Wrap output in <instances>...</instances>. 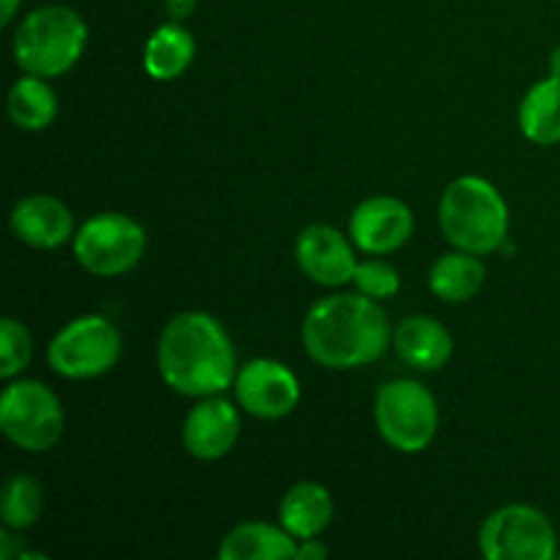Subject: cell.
I'll return each instance as SVG.
<instances>
[{"mask_svg":"<svg viewBox=\"0 0 560 560\" xmlns=\"http://www.w3.org/2000/svg\"><path fill=\"white\" fill-rule=\"evenodd\" d=\"M479 547L490 560H552L558 558V536L545 512L512 503L485 520Z\"/></svg>","mask_w":560,"mask_h":560,"instance_id":"9c48e42d","label":"cell"},{"mask_svg":"<svg viewBox=\"0 0 560 560\" xmlns=\"http://www.w3.org/2000/svg\"><path fill=\"white\" fill-rule=\"evenodd\" d=\"M295 262L312 282L323 288H342L353 282L355 255L345 233L331 224H310L295 241Z\"/></svg>","mask_w":560,"mask_h":560,"instance_id":"8fae6325","label":"cell"},{"mask_svg":"<svg viewBox=\"0 0 560 560\" xmlns=\"http://www.w3.org/2000/svg\"><path fill=\"white\" fill-rule=\"evenodd\" d=\"M413 233V211L397 197H370L350 217V241L366 255H388Z\"/></svg>","mask_w":560,"mask_h":560,"instance_id":"7c38bea8","label":"cell"},{"mask_svg":"<svg viewBox=\"0 0 560 560\" xmlns=\"http://www.w3.org/2000/svg\"><path fill=\"white\" fill-rule=\"evenodd\" d=\"M520 131L536 145L560 142V77H547L525 93L520 104Z\"/></svg>","mask_w":560,"mask_h":560,"instance_id":"d6986e66","label":"cell"},{"mask_svg":"<svg viewBox=\"0 0 560 560\" xmlns=\"http://www.w3.org/2000/svg\"><path fill=\"white\" fill-rule=\"evenodd\" d=\"M353 284L359 293L370 295V299H392L399 290V273L397 268L388 266L383 260H364L355 266Z\"/></svg>","mask_w":560,"mask_h":560,"instance_id":"cb8c5ba5","label":"cell"},{"mask_svg":"<svg viewBox=\"0 0 560 560\" xmlns=\"http://www.w3.org/2000/svg\"><path fill=\"white\" fill-rule=\"evenodd\" d=\"M394 350L405 364L419 372H435L448 364L454 353L452 334L435 317H405L394 331Z\"/></svg>","mask_w":560,"mask_h":560,"instance_id":"9a60e30c","label":"cell"},{"mask_svg":"<svg viewBox=\"0 0 560 560\" xmlns=\"http://www.w3.org/2000/svg\"><path fill=\"white\" fill-rule=\"evenodd\" d=\"M74 255L93 277H120L145 255V230L126 213H96L77 230Z\"/></svg>","mask_w":560,"mask_h":560,"instance_id":"ba28073f","label":"cell"},{"mask_svg":"<svg viewBox=\"0 0 560 560\" xmlns=\"http://www.w3.org/2000/svg\"><path fill=\"white\" fill-rule=\"evenodd\" d=\"M88 25L69 5H42L20 22L14 33V60L25 74L49 80L60 77L82 58Z\"/></svg>","mask_w":560,"mask_h":560,"instance_id":"277c9868","label":"cell"},{"mask_svg":"<svg viewBox=\"0 0 560 560\" xmlns=\"http://www.w3.org/2000/svg\"><path fill=\"white\" fill-rule=\"evenodd\" d=\"M16 9H20V0H3V14H0V25H9L14 20Z\"/></svg>","mask_w":560,"mask_h":560,"instance_id":"4316f807","label":"cell"},{"mask_svg":"<svg viewBox=\"0 0 560 560\" xmlns=\"http://www.w3.org/2000/svg\"><path fill=\"white\" fill-rule=\"evenodd\" d=\"M375 424L388 446L416 454L435 441L441 416L430 388L416 381H392L377 392Z\"/></svg>","mask_w":560,"mask_h":560,"instance_id":"8992f818","label":"cell"},{"mask_svg":"<svg viewBox=\"0 0 560 560\" xmlns=\"http://www.w3.org/2000/svg\"><path fill=\"white\" fill-rule=\"evenodd\" d=\"M197 0H164V9H167V14L173 16L175 22L178 20H186V16L195 11Z\"/></svg>","mask_w":560,"mask_h":560,"instance_id":"484cf974","label":"cell"},{"mask_svg":"<svg viewBox=\"0 0 560 560\" xmlns=\"http://www.w3.org/2000/svg\"><path fill=\"white\" fill-rule=\"evenodd\" d=\"M558 558H560V552H558Z\"/></svg>","mask_w":560,"mask_h":560,"instance_id":"f1b7e54d","label":"cell"},{"mask_svg":"<svg viewBox=\"0 0 560 560\" xmlns=\"http://www.w3.org/2000/svg\"><path fill=\"white\" fill-rule=\"evenodd\" d=\"M334 501L331 492L317 481H301L279 503V523L295 539H317L331 525Z\"/></svg>","mask_w":560,"mask_h":560,"instance_id":"2e32d148","label":"cell"},{"mask_svg":"<svg viewBox=\"0 0 560 560\" xmlns=\"http://www.w3.org/2000/svg\"><path fill=\"white\" fill-rule=\"evenodd\" d=\"M446 241L470 255L501 249L509 235V206L501 191L479 175L452 180L438 208Z\"/></svg>","mask_w":560,"mask_h":560,"instance_id":"3957f363","label":"cell"},{"mask_svg":"<svg viewBox=\"0 0 560 560\" xmlns=\"http://www.w3.org/2000/svg\"><path fill=\"white\" fill-rule=\"evenodd\" d=\"M550 69L552 77H560V47L552 49V58H550Z\"/></svg>","mask_w":560,"mask_h":560,"instance_id":"83f0119b","label":"cell"},{"mask_svg":"<svg viewBox=\"0 0 560 560\" xmlns=\"http://www.w3.org/2000/svg\"><path fill=\"white\" fill-rule=\"evenodd\" d=\"M31 331H27L20 320H14V317H5V320L0 323V377L14 381V377L31 364Z\"/></svg>","mask_w":560,"mask_h":560,"instance_id":"603a6c76","label":"cell"},{"mask_svg":"<svg viewBox=\"0 0 560 560\" xmlns=\"http://www.w3.org/2000/svg\"><path fill=\"white\" fill-rule=\"evenodd\" d=\"M156 359L164 383L184 397L222 394L238 375L228 331L206 312L175 315L159 337Z\"/></svg>","mask_w":560,"mask_h":560,"instance_id":"7a4b0ae2","label":"cell"},{"mask_svg":"<svg viewBox=\"0 0 560 560\" xmlns=\"http://www.w3.org/2000/svg\"><path fill=\"white\" fill-rule=\"evenodd\" d=\"M11 230L33 249H58L74 233V219L58 197L31 195L22 197L11 211Z\"/></svg>","mask_w":560,"mask_h":560,"instance_id":"5bb4252c","label":"cell"},{"mask_svg":"<svg viewBox=\"0 0 560 560\" xmlns=\"http://www.w3.org/2000/svg\"><path fill=\"white\" fill-rule=\"evenodd\" d=\"M66 427L58 394L38 381H14L0 397V430L22 452H49Z\"/></svg>","mask_w":560,"mask_h":560,"instance_id":"5b68a950","label":"cell"},{"mask_svg":"<svg viewBox=\"0 0 560 560\" xmlns=\"http://www.w3.org/2000/svg\"><path fill=\"white\" fill-rule=\"evenodd\" d=\"M235 399L255 419L277 421L293 413L301 399L299 377L273 359H252L235 375Z\"/></svg>","mask_w":560,"mask_h":560,"instance_id":"30bf717a","label":"cell"},{"mask_svg":"<svg viewBox=\"0 0 560 560\" xmlns=\"http://www.w3.org/2000/svg\"><path fill=\"white\" fill-rule=\"evenodd\" d=\"M299 539L268 523H244L224 536L219 547L222 560H288L295 558Z\"/></svg>","mask_w":560,"mask_h":560,"instance_id":"e0dca14e","label":"cell"},{"mask_svg":"<svg viewBox=\"0 0 560 560\" xmlns=\"http://www.w3.org/2000/svg\"><path fill=\"white\" fill-rule=\"evenodd\" d=\"M238 435V408H233V402L222 399L219 394L202 397V402H197L184 421L186 452L202 463H213V459H222L224 454L233 452Z\"/></svg>","mask_w":560,"mask_h":560,"instance_id":"4fadbf2b","label":"cell"},{"mask_svg":"<svg viewBox=\"0 0 560 560\" xmlns=\"http://www.w3.org/2000/svg\"><path fill=\"white\" fill-rule=\"evenodd\" d=\"M47 359L49 366L69 381L98 377L118 364L120 334L107 317L82 315L55 334Z\"/></svg>","mask_w":560,"mask_h":560,"instance_id":"52a82bcc","label":"cell"},{"mask_svg":"<svg viewBox=\"0 0 560 560\" xmlns=\"http://www.w3.org/2000/svg\"><path fill=\"white\" fill-rule=\"evenodd\" d=\"M191 60H195V36L175 20L156 27L142 52V66L159 82L180 77L189 69Z\"/></svg>","mask_w":560,"mask_h":560,"instance_id":"ac0fdd59","label":"cell"},{"mask_svg":"<svg viewBox=\"0 0 560 560\" xmlns=\"http://www.w3.org/2000/svg\"><path fill=\"white\" fill-rule=\"evenodd\" d=\"M485 262L470 252H448L430 268V290L443 301H470L485 284Z\"/></svg>","mask_w":560,"mask_h":560,"instance_id":"ffe728a7","label":"cell"},{"mask_svg":"<svg viewBox=\"0 0 560 560\" xmlns=\"http://www.w3.org/2000/svg\"><path fill=\"white\" fill-rule=\"evenodd\" d=\"M392 337L386 312L364 293L320 299L306 312L301 328L304 350L326 370H359L372 364L386 353Z\"/></svg>","mask_w":560,"mask_h":560,"instance_id":"6da1fadb","label":"cell"},{"mask_svg":"<svg viewBox=\"0 0 560 560\" xmlns=\"http://www.w3.org/2000/svg\"><path fill=\"white\" fill-rule=\"evenodd\" d=\"M9 118L22 131H42L58 115V96L52 88L44 82V77L25 74L16 80L9 91Z\"/></svg>","mask_w":560,"mask_h":560,"instance_id":"44dd1931","label":"cell"},{"mask_svg":"<svg viewBox=\"0 0 560 560\" xmlns=\"http://www.w3.org/2000/svg\"><path fill=\"white\" fill-rule=\"evenodd\" d=\"M44 512V490L33 476L14 474L0 495V517L11 530H25L38 523Z\"/></svg>","mask_w":560,"mask_h":560,"instance_id":"7402d4cb","label":"cell"},{"mask_svg":"<svg viewBox=\"0 0 560 560\" xmlns=\"http://www.w3.org/2000/svg\"><path fill=\"white\" fill-rule=\"evenodd\" d=\"M328 556V547L323 545L320 539H304L299 545V550H295V558L299 560H320Z\"/></svg>","mask_w":560,"mask_h":560,"instance_id":"d4e9b609","label":"cell"}]
</instances>
